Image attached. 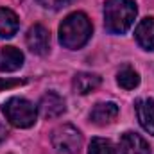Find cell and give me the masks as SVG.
Wrapping results in <instances>:
<instances>
[{
    "label": "cell",
    "instance_id": "cell-5",
    "mask_svg": "<svg viewBox=\"0 0 154 154\" xmlns=\"http://www.w3.org/2000/svg\"><path fill=\"white\" fill-rule=\"evenodd\" d=\"M27 47L32 54H38V56H45L50 48V34L48 31L41 25L36 23L29 29L27 32Z\"/></svg>",
    "mask_w": 154,
    "mask_h": 154
},
{
    "label": "cell",
    "instance_id": "cell-3",
    "mask_svg": "<svg viewBox=\"0 0 154 154\" xmlns=\"http://www.w3.org/2000/svg\"><path fill=\"white\" fill-rule=\"evenodd\" d=\"M2 111L14 127H31L38 116L36 106L32 102H29L27 99H22V97L9 99L2 106Z\"/></svg>",
    "mask_w": 154,
    "mask_h": 154
},
{
    "label": "cell",
    "instance_id": "cell-1",
    "mask_svg": "<svg viewBox=\"0 0 154 154\" xmlns=\"http://www.w3.org/2000/svg\"><path fill=\"white\" fill-rule=\"evenodd\" d=\"M90 38H91V22L84 13L77 11L68 14L59 25V41L63 47L70 50L84 47Z\"/></svg>",
    "mask_w": 154,
    "mask_h": 154
},
{
    "label": "cell",
    "instance_id": "cell-11",
    "mask_svg": "<svg viewBox=\"0 0 154 154\" xmlns=\"http://www.w3.org/2000/svg\"><path fill=\"white\" fill-rule=\"evenodd\" d=\"M136 41L142 48L145 50H154V18H143L136 25L134 31Z\"/></svg>",
    "mask_w": 154,
    "mask_h": 154
},
{
    "label": "cell",
    "instance_id": "cell-17",
    "mask_svg": "<svg viewBox=\"0 0 154 154\" xmlns=\"http://www.w3.org/2000/svg\"><path fill=\"white\" fill-rule=\"evenodd\" d=\"M38 2L43 7H50V9H61L70 4V0H38Z\"/></svg>",
    "mask_w": 154,
    "mask_h": 154
},
{
    "label": "cell",
    "instance_id": "cell-10",
    "mask_svg": "<svg viewBox=\"0 0 154 154\" xmlns=\"http://www.w3.org/2000/svg\"><path fill=\"white\" fill-rule=\"evenodd\" d=\"M23 65V54L14 47L0 48V72H14Z\"/></svg>",
    "mask_w": 154,
    "mask_h": 154
},
{
    "label": "cell",
    "instance_id": "cell-4",
    "mask_svg": "<svg viewBox=\"0 0 154 154\" xmlns=\"http://www.w3.org/2000/svg\"><path fill=\"white\" fill-rule=\"evenodd\" d=\"M52 145L61 154H75L82 145V136L74 125L65 124L54 129L52 133Z\"/></svg>",
    "mask_w": 154,
    "mask_h": 154
},
{
    "label": "cell",
    "instance_id": "cell-9",
    "mask_svg": "<svg viewBox=\"0 0 154 154\" xmlns=\"http://www.w3.org/2000/svg\"><path fill=\"white\" fill-rule=\"evenodd\" d=\"M116 116H118V106L115 102H99L91 109L90 118L97 125H106V124H111Z\"/></svg>",
    "mask_w": 154,
    "mask_h": 154
},
{
    "label": "cell",
    "instance_id": "cell-13",
    "mask_svg": "<svg viewBox=\"0 0 154 154\" xmlns=\"http://www.w3.org/2000/svg\"><path fill=\"white\" fill-rule=\"evenodd\" d=\"M100 77L97 74H88V72H81L74 77V90L81 95H86V93H91L93 90H97L100 86Z\"/></svg>",
    "mask_w": 154,
    "mask_h": 154
},
{
    "label": "cell",
    "instance_id": "cell-2",
    "mask_svg": "<svg viewBox=\"0 0 154 154\" xmlns=\"http://www.w3.org/2000/svg\"><path fill=\"white\" fill-rule=\"evenodd\" d=\"M136 4L133 0H106L104 4V23L113 34H124L136 18Z\"/></svg>",
    "mask_w": 154,
    "mask_h": 154
},
{
    "label": "cell",
    "instance_id": "cell-12",
    "mask_svg": "<svg viewBox=\"0 0 154 154\" xmlns=\"http://www.w3.org/2000/svg\"><path fill=\"white\" fill-rule=\"evenodd\" d=\"M18 27H20L18 16L11 9L0 7V38H13Z\"/></svg>",
    "mask_w": 154,
    "mask_h": 154
},
{
    "label": "cell",
    "instance_id": "cell-14",
    "mask_svg": "<svg viewBox=\"0 0 154 154\" xmlns=\"http://www.w3.org/2000/svg\"><path fill=\"white\" fill-rule=\"evenodd\" d=\"M116 82L124 88V90H134L140 84V75L134 68L131 66H124L118 74H116Z\"/></svg>",
    "mask_w": 154,
    "mask_h": 154
},
{
    "label": "cell",
    "instance_id": "cell-16",
    "mask_svg": "<svg viewBox=\"0 0 154 154\" xmlns=\"http://www.w3.org/2000/svg\"><path fill=\"white\" fill-rule=\"evenodd\" d=\"M22 84H25V79H0V91L14 86H22Z\"/></svg>",
    "mask_w": 154,
    "mask_h": 154
},
{
    "label": "cell",
    "instance_id": "cell-15",
    "mask_svg": "<svg viewBox=\"0 0 154 154\" xmlns=\"http://www.w3.org/2000/svg\"><path fill=\"white\" fill-rule=\"evenodd\" d=\"M88 154H115V147L109 140L104 138H93L90 143Z\"/></svg>",
    "mask_w": 154,
    "mask_h": 154
},
{
    "label": "cell",
    "instance_id": "cell-6",
    "mask_svg": "<svg viewBox=\"0 0 154 154\" xmlns=\"http://www.w3.org/2000/svg\"><path fill=\"white\" fill-rule=\"evenodd\" d=\"M66 106H65L63 97H59L54 91H47L39 100V111L45 118H56V116L63 115Z\"/></svg>",
    "mask_w": 154,
    "mask_h": 154
},
{
    "label": "cell",
    "instance_id": "cell-18",
    "mask_svg": "<svg viewBox=\"0 0 154 154\" xmlns=\"http://www.w3.org/2000/svg\"><path fill=\"white\" fill-rule=\"evenodd\" d=\"M5 136H7V129H5L4 125H0V142H2Z\"/></svg>",
    "mask_w": 154,
    "mask_h": 154
},
{
    "label": "cell",
    "instance_id": "cell-8",
    "mask_svg": "<svg viewBox=\"0 0 154 154\" xmlns=\"http://www.w3.org/2000/svg\"><path fill=\"white\" fill-rule=\"evenodd\" d=\"M136 106V115L142 124V127L154 134V100L152 99H138L134 102Z\"/></svg>",
    "mask_w": 154,
    "mask_h": 154
},
{
    "label": "cell",
    "instance_id": "cell-7",
    "mask_svg": "<svg viewBox=\"0 0 154 154\" xmlns=\"http://www.w3.org/2000/svg\"><path fill=\"white\" fill-rule=\"evenodd\" d=\"M122 154H151L149 143L136 133H124L120 138Z\"/></svg>",
    "mask_w": 154,
    "mask_h": 154
}]
</instances>
